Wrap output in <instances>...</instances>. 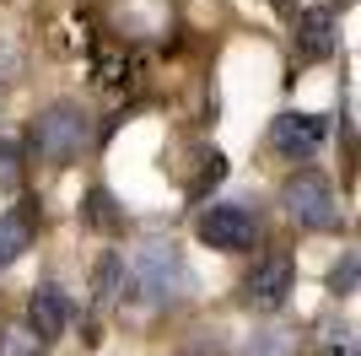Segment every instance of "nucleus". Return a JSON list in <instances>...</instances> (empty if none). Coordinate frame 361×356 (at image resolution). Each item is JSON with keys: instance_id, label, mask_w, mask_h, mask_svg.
Masks as SVG:
<instances>
[{"instance_id": "1", "label": "nucleus", "mask_w": 361, "mask_h": 356, "mask_svg": "<svg viewBox=\"0 0 361 356\" xmlns=\"http://www.w3.org/2000/svg\"><path fill=\"white\" fill-rule=\"evenodd\" d=\"M130 281H135V292L146 297L151 308H173L189 292V265H183V254L173 243H146L130 259Z\"/></svg>"}, {"instance_id": "2", "label": "nucleus", "mask_w": 361, "mask_h": 356, "mask_svg": "<svg viewBox=\"0 0 361 356\" xmlns=\"http://www.w3.org/2000/svg\"><path fill=\"white\" fill-rule=\"evenodd\" d=\"M87 146V114L81 103H49L44 114L32 119V151L49 167H71Z\"/></svg>"}, {"instance_id": "3", "label": "nucleus", "mask_w": 361, "mask_h": 356, "mask_svg": "<svg viewBox=\"0 0 361 356\" xmlns=\"http://www.w3.org/2000/svg\"><path fill=\"white\" fill-rule=\"evenodd\" d=\"M286 210L291 222L307 227V232H340V206H334V189L318 173H302L286 184Z\"/></svg>"}, {"instance_id": "4", "label": "nucleus", "mask_w": 361, "mask_h": 356, "mask_svg": "<svg viewBox=\"0 0 361 356\" xmlns=\"http://www.w3.org/2000/svg\"><path fill=\"white\" fill-rule=\"evenodd\" d=\"M195 232H200V243H211L221 254H243V249H254L259 222H254V210H243V206H211Z\"/></svg>"}, {"instance_id": "5", "label": "nucleus", "mask_w": 361, "mask_h": 356, "mask_svg": "<svg viewBox=\"0 0 361 356\" xmlns=\"http://www.w3.org/2000/svg\"><path fill=\"white\" fill-rule=\"evenodd\" d=\"M291 281H297V265H291V254H264V259L248 270V281H243V297H248V308L275 313V308H281V302L291 297Z\"/></svg>"}, {"instance_id": "6", "label": "nucleus", "mask_w": 361, "mask_h": 356, "mask_svg": "<svg viewBox=\"0 0 361 356\" xmlns=\"http://www.w3.org/2000/svg\"><path fill=\"white\" fill-rule=\"evenodd\" d=\"M324 135H329V119H318V114H281L270 124V146L297 162V157H313V151L324 146Z\"/></svg>"}, {"instance_id": "7", "label": "nucleus", "mask_w": 361, "mask_h": 356, "mask_svg": "<svg viewBox=\"0 0 361 356\" xmlns=\"http://www.w3.org/2000/svg\"><path fill=\"white\" fill-rule=\"evenodd\" d=\"M32 232H38V200H16V206L0 216V270L16 265V259L32 249Z\"/></svg>"}, {"instance_id": "8", "label": "nucleus", "mask_w": 361, "mask_h": 356, "mask_svg": "<svg viewBox=\"0 0 361 356\" xmlns=\"http://www.w3.org/2000/svg\"><path fill=\"white\" fill-rule=\"evenodd\" d=\"M27 319L32 329H38V340H60L65 324H71V297L60 292V286H38L27 302Z\"/></svg>"}, {"instance_id": "9", "label": "nucleus", "mask_w": 361, "mask_h": 356, "mask_svg": "<svg viewBox=\"0 0 361 356\" xmlns=\"http://www.w3.org/2000/svg\"><path fill=\"white\" fill-rule=\"evenodd\" d=\"M297 54L302 59H329L334 54V16L324 6L297 16Z\"/></svg>"}, {"instance_id": "10", "label": "nucleus", "mask_w": 361, "mask_h": 356, "mask_svg": "<svg viewBox=\"0 0 361 356\" xmlns=\"http://www.w3.org/2000/svg\"><path fill=\"white\" fill-rule=\"evenodd\" d=\"M87 222L97 227V232H119L124 216H119V200L108 189H87Z\"/></svg>"}, {"instance_id": "11", "label": "nucleus", "mask_w": 361, "mask_h": 356, "mask_svg": "<svg viewBox=\"0 0 361 356\" xmlns=\"http://www.w3.org/2000/svg\"><path fill=\"white\" fill-rule=\"evenodd\" d=\"M49 340H38V329H0V356H38Z\"/></svg>"}, {"instance_id": "12", "label": "nucleus", "mask_w": 361, "mask_h": 356, "mask_svg": "<svg viewBox=\"0 0 361 356\" xmlns=\"http://www.w3.org/2000/svg\"><path fill=\"white\" fill-rule=\"evenodd\" d=\"M22 184V146L16 141H0V189L11 194Z\"/></svg>"}, {"instance_id": "13", "label": "nucleus", "mask_w": 361, "mask_h": 356, "mask_svg": "<svg viewBox=\"0 0 361 356\" xmlns=\"http://www.w3.org/2000/svg\"><path fill=\"white\" fill-rule=\"evenodd\" d=\"M119 270H124V259H114V254L97 265V302H119Z\"/></svg>"}, {"instance_id": "14", "label": "nucleus", "mask_w": 361, "mask_h": 356, "mask_svg": "<svg viewBox=\"0 0 361 356\" xmlns=\"http://www.w3.org/2000/svg\"><path fill=\"white\" fill-rule=\"evenodd\" d=\"M275 6H286V0H275Z\"/></svg>"}]
</instances>
